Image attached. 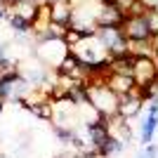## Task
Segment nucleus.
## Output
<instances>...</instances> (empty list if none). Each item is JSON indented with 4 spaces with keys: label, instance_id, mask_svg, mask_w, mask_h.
<instances>
[{
    "label": "nucleus",
    "instance_id": "8",
    "mask_svg": "<svg viewBox=\"0 0 158 158\" xmlns=\"http://www.w3.org/2000/svg\"><path fill=\"white\" fill-rule=\"evenodd\" d=\"M106 87H109L111 92H116L118 97H125V94H130V92H135V90H137V83H135V78H132V76L109 73V76H106Z\"/></svg>",
    "mask_w": 158,
    "mask_h": 158
},
{
    "label": "nucleus",
    "instance_id": "12",
    "mask_svg": "<svg viewBox=\"0 0 158 158\" xmlns=\"http://www.w3.org/2000/svg\"><path fill=\"white\" fill-rule=\"evenodd\" d=\"M125 149V142H120V139H116V137H109L104 142V146H99V158H111V156H116V153H120Z\"/></svg>",
    "mask_w": 158,
    "mask_h": 158
},
{
    "label": "nucleus",
    "instance_id": "1",
    "mask_svg": "<svg viewBox=\"0 0 158 158\" xmlns=\"http://www.w3.org/2000/svg\"><path fill=\"white\" fill-rule=\"evenodd\" d=\"M87 102H90V104L99 111L102 118H113V116H118L120 97L106 87L104 80L92 78L90 83H87Z\"/></svg>",
    "mask_w": 158,
    "mask_h": 158
},
{
    "label": "nucleus",
    "instance_id": "9",
    "mask_svg": "<svg viewBox=\"0 0 158 158\" xmlns=\"http://www.w3.org/2000/svg\"><path fill=\"white\" fill-rule=\"evenodd\" d=\"M50 19H52V24H59V26L71 28L73 5L69 2V0H57V2H50Z\"/></svg>",
    "mask_w": 158,
    "mask_h": 158
},
{
    "label": "nucleus",
    "instance_id": "14",
    "mask_svg": "<svg viewBox=\"0 0 158 158\" xmlns=\"http://www.w3.org/2000/svg\"><path fill=\"white\" fill-rule=\"evenodd\" d=\"M137 158H158V144H146L144 149H142V151L137 153Z\"/></svg>",
    "mask_w": 158,
    "mask_h": 158
},
{
    "label": "nucleus",
    "instance_id": "17",
    "mask_svg": "<svg viewBox=\"0 0 158 158\" xmlns=\"http://www.w3.org/2000/svg\"><path fill=\"white\" fill-rule=\"evenodd\" d=\"M142 5H144L146 12H151V10H158V0H139Z\"/></svg>",
    "mask_w": 158,
    "mask_h": 158
},
{
    "label": "nucleus",
    "instance_id": "4",
    "mask_svg": "<svg viewBox=\"0 0 158 158\" xmlns=\"http://www.w3.org/2000/svg\"><path fill=\"white\" fill-rule=\"evenodd\" d=\"M132 78H135L137 87L153 85L158 80V61H156V57H135Z\"/></svg>",
    "mask_w": 158,
    "mask_h": 158
},
{
    "label": "nucleus",
    "instance_id": "3",
    "mask_svg": "<svg viewBox=\"0 0 158 158\" xmlns=\"http://www.w3.org/2000/svg\"><path fill=\"white\" fill-rule=\"evenodd\" d=\"M71 52V47L64 43V38H50V40H38V45H35V59L43 61L47 69H52L57 71L59 64L69 57Z\"/></svg>",
    "mask_w": 158,
    "mask_h": 158
},
{
    "label": "nucleus",
    "instance_id": "7",
    "mask_svg": "<svg viewBox=\"0 0 158 158\" xmlns=\"http://www.w3.org/2000/svg\"><path fill=\"white\" fill-rule=\"evenodd\" d=\"M125 10L118 5H102L99 10V17H97V26L104 28V26H123L125 21Z\"/></svg>",
    "mask_w": 158,
    "mask_h": 158
},
{
    "label": "nucleus",
    "instance_id": "16",
    "mask_svg": "<svg viewBox=\"0 0 158 158\" xmlns=\"http://www.w3.org/2000/svg\"><path fill=\"white\" fill-rule=\"evenodd\" d=\"M149 45H151V57L158 59V35H151V38H149Z\"/></svg>",
    "mask_w": 158,
    "mask_h": 158
},
{
    "label": "nucleus",
    "instance_id": "5",
    "mask_svg": "<svg viewBox=\"0 0 158 158\" xmlns=\"http://www.w3.org/2000/svg\"><path fill=\"white\" fill-rule=\"evenodd\" d=\"M120 28H123V35L130 43H142V40L151 38V28H149L146 14L144 17H125V21H123Z\"/></svg>",
    "mask_w": 158,
    "mask_h": 158
},
{
    "label": "nucleus",
    "instance_id": "13",
    "mask_svg": "<svg viewBox=\"0 0 158 158\" xmlns=\"http://www.w3.org/2000/svg\"><path fill=\"white\" fill-rule=\"evenodd\" d=\"M7 19H10V26H12L17 33H28L31 31V24H28L26 19H21L19 14H10Z\"/></svg>",
    "mask_w": 158,
    "mask_h": 158
},
{
    "label": "nucleus",
    "instance_id": "10",
    "mask_svg": "<svg viewBox=\"0 0 158 158\" xmlns=\"http://www.w3.org/2000/svg\"><path fill=\"white\" fill-rule=\"evenodd\" d=\"M132 69H135V57L132 54H120V57H111L109 59V73L132 76Z\"/></svg>",
    "mask_w": 158,
    "mask_h": 158
},
{
    "label": "nucleus",
    "instance_id": "6",
    "mask_svg": "<svg viewBox=\"0 0 158 158\" xmlns=\"http://www.w3.org/2000/svg\"><path fill=\"white\" fill-rule=\"evenodd\" d=\"M144 99H142V94H139V87L135 90V92L125 94V97H120V104H118V116L125 120H132L137 118L139 113H142V109H144Z\"/></svg>",
    "mask_w": 158,
    "mask_h": 158
},
{
    "label": "nucleus",
    "instance_id": "11",
    "mask_svg": "<svg viewBox=\"0 0 158 158\" xmlns=\"http://www.w3.org/2000/svg\"><path fill=\"white\" fill-rule=\"evenodd\" d=\"M38 7H40V5L35 2V0H21L17 7H12V10H14L12 14H19L21 19H26L28 24H33L35 14H38Z\"/></svg>",
    "mask_w": 158,
    "mask_h": 158
},
{
    "label": "nucleus",
    "instance_id": "2",
    "mask_svg": "<svg viewBox=\"0 0 158 158\" xmlns=\"http://www.w3.org/2000/svg\"><path fill=\"white\" fill-rule=\"evenodd\" d=\"M71 52L76 54L85 66H90V69H92V66H99V64H109V59H111V54H109L106 45L99 40L97 33L83 38L76 47H71Z\"/></svg>",
    "mask_w": 158,
    "mask_h": 158
},
{
    "label": "nucleus",
    "instance_id": "19",
    "mask_svg": "<svg viewBox=\"0 0 158 158\" xmlns=\"http://www.w3.org/2000/svg\"><path fill=\"white\" fill-rule=\"evenodd\" d=\"M2 111H5V99H0V116H2Z\"/></svg>",
    "mask_w": 158,
    "mask_h": 158
},
{
    "label": "nucleus",
    "instance_id": "18",
    "mask_svg": "<svg viewBox=\"0 0 158 158\" xmlns=\"http://www.w3.org/2000/svg\"><path fill=\"white\" fill-rule=\"evenodd\" d=\"M21 0H0V5H5V7H17Z\"/></svg>",
    "mask_w": 158,
    "mask_h": 158
},
{
    "label": "nucleus",
    "instance_id": "15",
    "mask_svg": "<svg viewBox=\"0 0 158 158\" xmlns=\"http://www.w3.org/2000/svg\"><path fill=\"white\" fill-rule=\"evenodd\" d=\"M146 21H149L151 35H158V10H151V12H146Z\"/></svg>",
    "mask_w": 158,
    "mask_h": 158
}]
</instances>
